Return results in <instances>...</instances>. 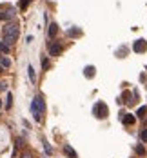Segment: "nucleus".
Returning <instances> with one entry per match:
<instances>
[{
    "label": "nucleus",
    "mask_w": 147,
    "mask_h": 158,
    "mask_svg": "<svg viewBox=\"0 0 147 158\" xmlns=\"http://www.w3.org/2000/svg\"><path fill=\"white\" fill-rule=\"evenodd\" d=\"M2 35H4V42L11 47L15 42L18 40V35H20V27H18V24L16 22H9V24H6L4 26V29H2Z\"/></svg>",
    "instance_id": "f257e3e1"
},
{
    "label": "nucleus",
    "mask_w": 147,
    "mask_h": 158,
    "mask_svg": "<svg viewBox=\"0 0 147 158\" xmlns=\"http://www.w3.org/2000/svg\"><path fill=\"white\" fill-rule=\"evenodd\" d=\"M31 113H33L36 122L42 120V114L46 113V102H44V97H42V94H36L33 98V102H31Z\"/></svg>",
    "instance_id": "f03ea898"
},
{
    "label": "nucleus",
    "mask_w": 147,
    "mask_h": 158,
    "mask_svg": "<svg viewBox=\"0 0 147 158\" xmlns=\"http://www.w3.org/2000/svg\"><path fill=\"white\" fill-rule=\"evenodd\" d=\"M93 114H94V117H96L98 120L107 118V114H109L107 105L103 104V102H96V104H94V107H93Z\"/></svg>",
    "instance_id": "7ed1b4c3"
},
{
    "label": "nucleus",
    "mask_w": 147,
    "mask_h": 158,
    "mask_svg": "<svg viewBox=\"0 0 147 158\" xmlns=\"http://www.w3.org/2000/svg\"><path fill=\"white\" fill-rule=\"evenodd\" d=\"M47 51H49L51 56H58L60 53H62V44H60V42H51L49 47H47Z\"/></svg>",
    "instance_id": "20e7f679"
},
{
    "label": "nucleus",
    "mask_w": 147,
    "mask_h": 158,
    "mask_svg": "<svg viewBox=\"0 0 147 158\" xmlns=\"http://www.w3.org/2000/svg\"><path fill=\"white\" fill-rule=\"evenodd\" d=\"M133 49H134V53H145L147 51V42L145 40H136L134 42V46H133Z\"/></svg>",
    "instance_id": "39448f33"
},
{
    "label": "nucleus",
    "mask_w": 147,
    "mask_h": 158,
    "mask_svg": "<svg viewBox=\"0 0 147 158\" xmlns=\"http://www.w3.org/2000/svg\"><path fill=\"white\" fill-rule=\"evenodd\" d=\"M64 153H66V156H67V158H78L76 151L73 149V147H71L69 144H66V145H64Z\"/></svg>",
    "instance_id": "423d86ee"
},
{
    "label": "nucleus",
    "mask_w": 147,
    "mask_h": 158,
    "mask_svg": "<svg viewBox=\"0 0 147 158\" xmlns=\"http://www.w3.org/2000/svg\"><path fill=\"white\" fill-rule=\"evenodd\" d=\"M134 120H136V118L133 117V114H131V113H125V114H123V117H122V122H123L125 125H133V124H134Z\"/></svg>",
    "instance_id": "0eeeda50"
},
{
    "label": "nucleus",
    "mask_w": 147,
    "mask_h": 158,
    "mask_svg": "<svg viewBox=\"0 0 147 158\" xmlns=\"http://www.w3.org/2000/svg\"><path fill=\"white\" fill-rule=\"evenodd\" d=\"M0 67H2V69H9V67H11V60H9L7 56H4V55H0Z\"/></svg>",
    "instance_id": "6e6552de"
},
{
    "label": "nucleus",
    "mask_w": 147,
    "mask_h": 158,
    "mask_svg": "<svg viewBox=\"0 0 147 158\" xmlns=\"http://www.w3.org/2000/svg\"><path fill=\"white\" fill-rule=\"evenodd\" d=\"M58 33V26L53 22V24H49V29H47V35H49V38H53L55 35Z\"/></svg>",
    "instance_id": "1a4fd4ad"
},
{
    "label": "nucleus",
    "mask_w": 147,
    "mask_h": 158,
    "mask_svg": "<svg viewBox=\"0 0 147 158\" xmlns=\"http://www.w3.org/2000/svg\"><path fill=\"white\" fill-rule=\"evenodd\" d=\"M83 75H86L87 78H93L94 76V67L93 66H87L86 69H83Z\"/></svg>",
    "instance_id": "9d476101"
},
{
    "label": "nucleus",
    "mask_w": 147,
    "mask_h": 158,
    "mask_svg": "<svg viewBox=\"0 0 147 158\" xmlns=\"http://www.w3.org/2000/svg\"><path fill=\"white\" fill-rule=\"evenodd\" d=\"M145 114H147V107H145V105L138 107V111H136V117H138V118H145Z\"/></svg>",
    "instance_id": "9b49d317"
},
{
    "label": "nucleus",
    "mask_w": 147,
    "mask_h": 158,
    "mask_svg": "<svg viewBox=\"0 0 147 158\" xmlns=\"http://www.w3.org/2000/svg\"><path fill=\"white\" fill-rule=\"evenodd\" d=\"M27 73H29V80H31V82H35V80H36V75H35L33 66H27Z\"/></svg>",
    "instance_id": "f8f14e48"
},
{
    "label": "nucleus",
    "mask_w": 147,
    "mask_h": 158,
    "mask_svg": "<svg viewBox=\"0 0 147 158\" xmlns=\"http://www.w3.org/2000/svg\"><path fill=\"white\" fill-rule=\"evenodd\" d=\"M78 35H82V31H80V29H76V27H73V29H69V31H67V36H78Z\"/></svg>",
    "instance_id": "ddd939ff"
},
{
    "label": "nucleus",
    "mask_w": 147,
    "mask_h": 158,
    "mask_svg": "<svg viewBox=\"0 0 147 158\" xmlns=\"http://www.w3.org/2000/svg\"><path fill=\"white\" fill-rule=\"evenodd\" d=\"M0 53H2V55H7L9 53V46L6 44V42H0Z\"/></svg>",
    "instance_id": "4468645a"
},
{
    "label": "nucleus",
    "mask_w": 147,
    "mask_h": 158,
    "mask_svg": "<svg viewBox=\"0 0 147 158\" xmlns=\"http://www.w3.org/2000/svg\"><path fill=\"white\" fill-rule=\"evenodd\" d=\"M11 105H13V94H11V93H7V98H6V107H7V109H11Z\"/></svg>",
    "instance_id": "2eb2a0df"
},
{
    "label": "nucleus",
    "mask_w": 147,
    "mask_h": 158,
    "mask_svg": "<svg viewBox=\"0 0 147 158\" xmlns=\"http://www.w3.org/2000/svg\"><path fill=\"white\" fill-rule=\"evenodd\" d=\"M134 151H136V153H138L140 156H145V147H143L142 144H140V145H136V147H134Z\"/></svg>",
    "instance_id": "dca6fc26"
},
{
    "label": "nucleus",
    "mask_w": 147,
    "mask_h": 158,
    "mask_svg": "<svg viewBox=\"0 0 147 158\" xmlns=\"http://www.w3.org/2000/svg\"><path fill=\"white\" fill-rule=\"evenodd\" d=\"M29 2H31V0H20V4H18V7H20V9H26V7L29 6Z\"/></svg>",
    "instance_id": "f3484780"
},
{
    "label": "nucleus",
    "mask_w": 147,
    "mask_h": 158,
    "mask_svg": "<svg viewBox=\"0 0 147 158\" xmlns=\"http://www.w3.org/2000/svg\"><path fill=\"white\" fill-rule=\"evenodd\" d=\"M140 140H142V142H143V144H145V142H147V129H143V131H142V133H140Z\"/></svg>",
    "instance_id": "a211bd4d"
},
{
    "label": "nucleus",
    "mask_w": 147,
    "mask_h": 158,
    "mask_svg": "<svg viewBox=\"0 0 147 158\" xmlns=\"http://www.w3.org/2000/svg\"><path fill=\"white\" fill-rule=\"evenodd\" d=\"M42 67H44V69H46V71H47V69H49V60H47V58H46V56H44V58H42Z\"/></svg>",
    "instance_id": "6ab92c4d"
},
{
    "label": "nucleus",
    "mask_w": 147,
    "mask_h": 158,
    "mask_svg": "<svg viewBox=\"0 0 147 158\" xmlns=\"http://www.w3.org/2000/svg\"><path fill=\"white\" fill-rule=\"evenodd\" d=\"M44 149H46V153H47V154H51V153H53V149H51V145H49L47 142H44Z\"/></svg>",
    "instance_id": "aec40b11"
},
{
    "label": "nucleus",
    "mask_w": 147,
    "mask_h": 158,
    "mask_svg": "<svg viewBox=\"0 0 147 158\" xmlns=\"http://www.w3.org/2000/svg\"><path fill=\"white\" fill-rule=\"evenodd\" d=\"M0 20H7V16H6V13H2V11H0Z\"/></svg>",
    "instance_id": "412c9836"
},
{
    "label": "nucleus",
    "mask_w": 147,
    "mask_h": 158,
    "mask_svg": "<svg viewBox=\"0 0 147 158\" xmlns=\"http://www.w3.org/2000/svg\"><path fill=\"white\" fill-rule=\"evenodd\" d=\"M4 89H6V84H4V82H0V91H4Z\"/></svg>",
    "instance_id": "4be33fe9"
},
{
    "label": "nucleus",
    "mask_w": 147,
    "mask_h": 158,
    "mask_svg": "<svg viewBox=\"0 0 147 158\" xmlns=\"http://www.w3.org/2000/svg\"><path fill=\"white\" fill-rule=\"evenodd\" d=\"M22 158H35V156H31V154H24Z\"/></svg>",
    "instance_id": "5701e85b"
},
{
    "label": "nucleus",
    "mask_w": 147,
    "mask_h": 158,
    "mask_svg": "<svg viewBox=\"0 0 147 158\" xmlns=\"http://www.w3.org/2000/svg\"><path fill=\"white\" fill-rule=\"evenodd\" d=\"M0 107H2V100H0Z\"/></svg>",
    "instance_id": "b1692460"
},
{
    "label": "nucleus",
    "mask_w": 147,
    "mask_h": 158,
    "mask_svg": "<svg viewBox=\"0 0 147 158\" xmlns=\"http://www.w3.org/2000/svg\"><path fill=\"white\" fill-rule=\"evenodd\" d=\"M2 71H4V69H2V67H0V73H2Z\"/></svg>",
    "instance_id": "393cba45"
}]
</instances>
